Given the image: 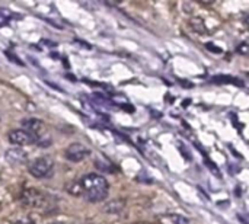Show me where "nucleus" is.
Returning <instances> with one entry per match:
<instances>
[{"label":"nucleus","mask_w":249,"mask_h":224,"mask_svg":"<svg viewBox=\"0 0 249 224\" xmlns=\"http://www.w3.org/2000/svg\"><path fill=\"white\" fill-rule=\"evenodd\" d=\"M12 17H13V15H12L10 10H7V9H0V26L6 25Z\"/></svg>","instance_id":"obj_11"},{"label":"nucleus","mask_w":249,"mask_h":224,"mask_svg":"<svg viewBox=\"0 0 249 224\" xmlns=\"http://www.w3.org/2000/svg\"><path fill=\"white\" fill-rule=\"evenodd\" d=\"M191 26H193L194 31H197V32H200V34H203V32L206 31V29H204V22H203L201 19H198V17H196V19L191 20Z\"/></svg>","instance_id":"obj_12"},{"label":"nucleus","mask_w":249,"mask_h":224,"mask_svg":"<svg viewBox=\"0 0 249 224\" xmlns=\"http://www.w3.org/2000/svg\"><path fill=\"white\" fill-rule=\"evenodd\" d=\"M206 48H207V50H210V51H214V52H217V54H220V52H222V50H220V48H216V45H213V44H207V45H206Z\"/></svg>","instance_id":"obj_15"},{"label":"nucleus","mask_w":249,"mask_h":224,"mask_svg":"<svg viewBox=\"0 0 249 224\" xmlns=\"http://www.w3.org/2000/svg\"><path fill=\"white\" fill-rule=\"evenodd\" d=\"M66 191L73 195V197H82L83 195V190H82V184L80 181H70L66 184Z\"/></svg>","instance_id":"obj_9"},{"label":"nucleus","mask_w":249,"mask_h":224,"mask_svg":"<svg viewBox=\"0 0 249 224\" xmlns=\"http://www.w3.org/2000/svg\"><path fill=\"white\" fill-rule=\"evenodd\" d=\"M6 159L12 165H22L28 162V153L23 152L22 149H9L6 152Z\"/></svg>","instance_id":"obj_7"},{"label":"nucleus","mask_w":249,"mask_h":224,"mask_svg":"<svg viewBox=\"0 0 249 224\" xmlns=\"http://www.w3.org/2000/svg\"><path fill=\"white\" fill-rule=\"evenodd\" d=\"M134 224H150V223H147V222H137V223H134Z\"/></svg>","instance_id":"obj_16"},{"label":"nucleus","mask_w":249,"mask_h":224,"mask_svg":"<svg viewBox=\"0 0 249 224\" xmlns=\"http://www.w3.org/2000/svg\"><path fill=\"white\" fill-rule=\"evenodd\" d=\"M20 201L25 207L35 210H48L51 206V198L34 188H25L20 194Z\"/></svg>","instance_id":"obj_2"},{"label":"nucleus","mask_w":249,"mask_h":224,"mask_svg":"<svg viewBox=\"0 0 249 224\" xmlns=\"http://www.w3.org/2000/svg\"><path fill=\"white\" fill-rule=\"evenodd\" d=\"M22 127H23V130H25V131L31 133V134L36 138V141H38V140H41V138L44 137V134L47 133V130H45V124H44L41 120H36V118H28V120H23V121H22Z\"/></svg>","instance_id":"obj_6"},{"label":"nucleus","mask_w":249,"mask_h":224,"mask_svg":"<svg viewBox=\"0 0 249 224\" xmlns=\"http://www.w3.org/2000/svg\"><path fill=\"white\" fill-rule=\"evenodd\" d=\"M80 184L83 190V197L89 203H102L109 194V184L102 175L88 173L80 179Z\"/></svg>","instance_id":"obj_1"},{"label":"nucleus","mask_w":249,"mask_h":224,"mask_svg":"<svg viewBox=\"0 0 249 224\" xmlns=\"http://www.w3.org/2000/svg\"><path fill=\"white\" fill-rule=\"evenodd\" d=\"M50 224H63V223H50Z\"/></svg>","instance_id":"obj_17"},{"label":"nucleus","mask_w":249,"mask_h":224,"mask_svg":"<svg viewBox=\"0 0 249 224\" xmlns=\"http://www.w3.org/2000/svg\"><path fill=\"white\" fill-rule=\"evenodd\" d=\"M124 207H125V201L121 198H115L104 206V211L107 214H118L124 210Z\"/></svg>","instance_id":"obj_8"},{"label":"nucleus","mask_w":249,"mask_h":224,"mask_svg":"<svg viewBox=\"0 0 249 224\" xmlns=\"http://www.w3.org/2000/svg\"><path fill=\"white\" fill-rule=\"evenodd\" d=\"M238 52H241V54H247L248 52V47H247V42H242L239 47H238Z\"/></svg>","instance_id":"obj_13"},{"label":"nucleus","mask_w":249,"mask_h":224,"mask_svg":"<svg viewBox=\"0 0 249 224\" xmlns=\"http://www.w3.org/2000/svg\"><path fill=\"white\" fill-rule=\"evenodd\" d=\"M90 155V149L80 144V143H71L66 150H64V156L69 162L71 163H79L82 160H85L88 156Z\"/></svg>","instance_id":"obj_4"},{"label":"nucleus","mask_w":249,"mask_h":224,"mask_svg":"<svg viewBox=\"0 0 249 224\" xmlns=\"http://www.w3.org/2000/svg\"><path fill=\"white\" fill-rule=\"evenodd\" d=\"M168 219L171 220L172 224H191V220L185 216H179V214H169Z\"/></svg>","instance_id":"obj_10"},{"label":"nucleus","mask_w":249,"mask_h":224,"mask_svg":"<svg viewBox=\"0 0 249 224\" xmlns=\"http://www.w3.org/2000/svg\"><path fill=\"white\" fill-rule=\"evenodd\" d=\"M6 54H7V55L10 57V61H13V63H18L19 66H22V64H23V63H22L20 60H18V57H16V55H13V54H10L9 51H6Z\"/></svg>","instance_id":"obj_14"},{"label":"nucleus","mask_w":249,"mask_h":224,"mask_svg":"<svg viewBox=\"0 0 249 224\" xmlns=\"http://www.w3.org/2000/svg\"><path fill=\"white\" fill-rule=\"evenodd\" d=\"M0 211H1V204H0Z\"/></svg>","instance_id":"obj_18"},{"label":"nucleus","mask_w":249,"mask_h":224,"mask_svg":"<svg viewBox=\"0 0 249 224\" xmlns=\"http://www.w3.org/2000/svg\"><path fill=\"white\" fill-rule=\"evenodd\" d=\"M7 140L10 141V144L18 146V147L31 146V144L36 143V138L31 133H28L25 130H12V131H9Z\"/></svg>","instance_id":"obj_5"},{"label":"nucleus","mask_w":249,"mask_h":224,"mask_svg":"<svg viewBox=\"0 0 249 224\" xmlns=\"http://www.w3.org/2000/svg\"><path fill=\"white\" fill-rule=\"evenodd\" d=\"M53 169H54V160L50 156H41L34 159L29 165H28V171L34 178L38 179H44L53 175Z\"/></svg>","instance_id":"obj_3"}]
</instances>
